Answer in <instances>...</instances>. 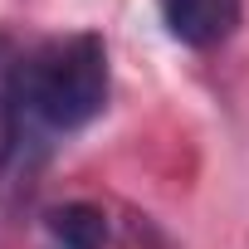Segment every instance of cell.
Wrapping results in <instances>:
<instances>
[{
    "label": "cell",
    "instance_id": "cell-1",
    "mask_svg": "<svg viewBox=\"0 0 249 249\" xmlns=\"http://www.w3.org/2000/svg\"><path fill=\"white\" fill-rule=\"evenodd\" d=\"M107 103V49L98 35L44 39L20 59V112H30L49 132H73L93 122Z\"/></svg>",
    "mask_w": 249,
    "mask_h": 249
},
{
    "label": "cell",
    "instance_id": "cell-2",
    "mask_svg": "<svg viewBox=\"0 0 249 249\" xmlns=\"http://www.w3.org/2000/svg\"><path fill=\"white\" fill-rule=\"evenodd\" d=\"M161 20L181 44L210 49V44L230 39V30L239 20V0H161Z\"/></svg>",
    "mask_w": 249,
    "mask_h": 249
},
{
    "label": "cell",
    "instance_id": "cell-3",
    "mask_svg": "<svg viewBox=\"0 0 249 249\" xmlns=\"http://www.w3.org/2000/svg\"><path fill=\"white\" fill-rule=\"evenodd\" d=\"M107 244V220L98 205L69 200L54 205L39 225V249H103Z\"/></svg>",
    "mask_w": 249,
    "mask_h": 249
},
{
    "label": "cell",
    "instance_id": "cell-4",
    "mask_svg": "<svg viewBox=\"0 0 249 249\" xmlns=\"http://www.w3.org/2000/svg\"><path fill=\"white\" fill-rule=\"evenodd\" d=\"M20 137V54L0 35V176H5Z\"/></svg>",
    "mask_w": 249,
    "mask_h": 249
}]
</instances>
